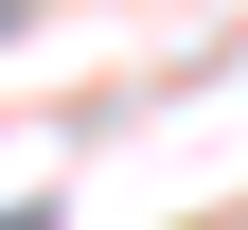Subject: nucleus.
<instances>
[{
    "label": "nucleus",
    "instance_id": "nucleus-1",
    "mask_svg": "<svg viewBox=\"0 0 248 230\" xmlns=\"http://www.w3.org/2000/svg\"><path fill=\"white\" fill-rule=\"evenodd\" d=\"M0 230H36V213H0Z\"/></svg>",
    "mask_w": 248,
    "mask_h": 230
}]
</instances>
